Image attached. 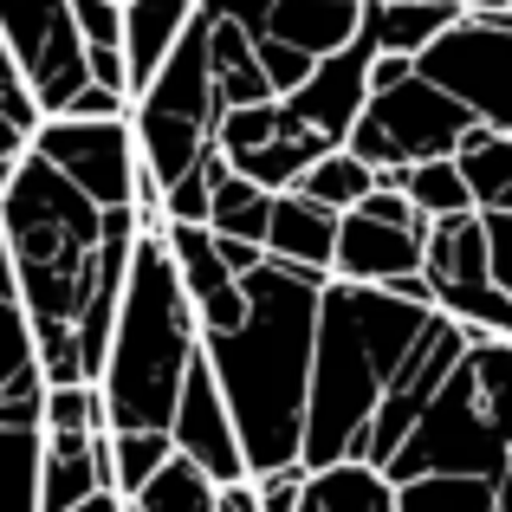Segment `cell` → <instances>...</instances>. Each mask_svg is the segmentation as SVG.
<instances>
[{
    "instance_id": "cell-22",
    "label": "cell",
    "mask_w": 512,
    "mask_h": 512,
    "mask_svg": "<svg viewBox=\"0 0 512 512\" xmlns=\"http://www.w3.org/2000/svg\"><path fill=\"white\" fill-rule=\"evenodd\" d=\"M376 188H396V195H409L415 214H428V221H461V214H480L474 195H467V175L454 169V163L389 169V175H376Z\"/></svg>"
},
{
    "instance_id": "cell-12",
    "label": "cell",
    "mask_w": 512,
    "mask_h": 512,
    "mask_svg": "<svg viewBox=\"0 0 512 512\" xmlns=\"http://www.w3.org/2000/svg\"><path fill=\"white\" fill-rule=\"evenodd\" d=\"M474 344H487V331H474V325H454V318H441V312L428 318L422 344H415V357L402 363L396 389H389L383 415H376V428H370V448H363V467H376V474H383V467L396 461V448L415 435V422L428 415V402L441 396V383L454 376V363H461Z\"/></svg>"
},
{
    "instance_id": "cell-35",
    "label": "cell",
    "mask_w": 512,
    "mask_h": 512,
    "mask_svg": "<svg viewBox=\"0 0 512 512\" xmlns=\"http://www.w3.org/2000/svg\"><path fill=\"white\" fill-rule=\"evenodd\" d=\"M409 78H415V59H383V52H376V72H370L376 91H396V85H409Z\"/></svg>"
},
{
    "instance_id": "cell-5",
    "label": "cell",
    "mask_w": 512,
    "mask_h": 512,
    "mask_svg": "<svg viewBox=\"0 0 512 512\" xmlns=\"http://www.w3.org/2000/svg\"><path fill=\"white\" fill-rule=\"evenodd\" d=\"M506 461H512V344L487 338L454 363V376L441 383V396L428 402V415L415 422V435L396 448L383 474L389 487L435 474L500 480Z\"/></svg>"
},
{
    "instance_id": "cell-8",
    "label": "cell",
    "mask_w": 512,
    "mask_h": 512,
    "mask_svg": "<svg viewBox=\"0 0 512 512\" xmlns=\"http://www.w3.org/2000/svg\"><path fill=\"white\" fill-rule=\"evenodd\" d=\"M0 39L33 91L39 117H72L78 98L91 91V59L78 39L72 0H0Z\"/></svg>"
},
{
    "instance_id": "cell-23",
    "label": "cell",
    "mask_w": 512,
    "mask_h": 512,
    "mask_svg": "<svg viewBox=\"0 0 512 512\" xmlns=\"http://www.w3.org/2000/svg\"><path fill=\"white\" fill-rule=\"evenodd\" d=\"M266 227H273V195H266L260 182H247V175L227 169L221 182H214V195H208V234L266 247Z\"/></svg>"
},
{
    "instance_id": "cell-30",
    "label": "cell",
    "mask_w": 512,
    "mask_h": 512,
    "mask_svg": "<svg viewBox=\"0 0 512 512\" xmlns=\"http://www.w3.org/2000/svg\"><path fill=\"white\" fill-rule=\"evenodd\" d=\"M98 428H111V422H104V396L91 383L46 396V435H98Z\"/></svg>"
},
{
    "instance_id": "cell-32",
    "label": "cell",
    "mask_w": 512,
    "mask_h": 512,
    "mask_svg": "<svg viewBox=\"0 0 512 512\" xmlns=\"http://www.w3.org/2000/svg\"><path fill=\"white\" fill-rule=\"evenodd\" d=\"M0 117L13 130H26V137H39V124H46L33 91H26V78H20V65H13V52H7V39H0Z\"/></svg>"
},
{
    "instance_id": "cell-40",
    "label": "cell",
    "mask_w": 512,
    "mask_h": 512,
    "mask_svg": "<svg viewBox=\"0 0 512 512\" xmlns=\"http://www.w3.org/2000/svg\"><path fill=\"white\" fill-rule=\"evenodd\" d=\"M422 7H448V13H467V0H422Z\"/></svg>"
},
{
    "instance_id": "cell-41",
    "label": "cell",
    "mask_w": 512,
    "mask_h": 512,
    "mask_svg": "<svg viewBox=\"0 0 512 512\" xmlns=\"http://www.w3.org/2000/svg\"><path fill=\"white\" fill-rule=\"evenodd\" d=\"M117 7H130V0H117Z\"/></svg>"
},
{
    "instance_id": "cell-18",
    "label": "cell",
    "mask_w": 512,
    "mask_h": 512,
    "mask_svg": "<svg viewBox=\"0 0 512 512\" xmlns=\"http://www.w3.org/2000/svg\"><path fill=\"white\" fill-rule=\"evenodd\" d=\"M338 227L344 214L318 208L305 195H273V227H266V260L299 266V273H325L338 266Z\"/></svg>"
},
{
    "instance_id": "cell-14",
    "label": "cell",
    "mask_w": 512,
    "mask_h": 512,
    "mask_svg": "<svg viewBox=\"0 0 512 512\" xmlns=\"http://www.w3.org/2000/svg\"><path fill=\"white\" fill-rule=\"evenodd\" d=\"M169 435H175V454H182V461H195L201 474L214 480V487L253 480V474H247V448H240V428H234V409H227V396H221V383H214L208 357L188 370Z\"/></svg>"
},
{
    "instance_id": "cell-4",
    "label": "cell",
    "mask_w": 512,
    "mask_h": 512,
    "mask_svg": "<svg viewBox=\"0 0 512 512\" xmlns=\"http://www.w3.org/2000/svg\"><path fill=\"white\" fill-rule=\"evenodd\" d=\"M195 363H201V325L182 292V273H175L163 240H137L117 338L98 376L111 435H169L175 402H182V383Z\"/></svg>"
},
{
    "instance_id": "cell-39",
    "label": "cell",
    "mask_w": 512,
    "mask_h": 512,
    "mask_svg": "<svg viewBox=\"0 0 512 512\" xmlns=\"http://www.w3.org/2000/svg\"><path fill=\"white\" fill-rule=\"evenodd\" d=\"M500 512H512V461H506V474H500Z\"/></svg>"
},
{
    "instance_id": "cell-31",
    "label": "cell",
    "mask_w": 512,
    "mask_h": 512,
    "mask_svg": "<svg viewBox=\"0 0 512 512\" xmlns=\"http://www.w3.org/2000/svg\"><path fill=\"white\" fill-rule=\"evenodd\" d=\"M46 376L39 370H26L20 383L0 396V435H46Z\"/></svg>"
},
{
    "instance_id": "cell-29",
    "label": "cell",
    "mask_w": 512,
    "mask_h": 512,
    "mask_svg": "<svg viewBox=\"0 0 512 512\" xmlns=\"http://www.w3.org/2000/svg\"><path fill=\"white\" fill-rule=\"evenodd\" d=\"M111 454H117V500H137L175 461V435H111Z\"/></svg>"
},
{
    "instance_id": "cell-26",
    "label": "cell",
    "mask_w": 512,
    "mask_h": 512,
    "mask_svg": "<svg viewBox=\"0 0 512 512\" xmlns=\"http://www.w3.org/2000/svg\"><path fill=\"white\" fill-rule=\"evenodd\" d=\"M396 512H500V480H467V474H435L396 487Z\"/></svg>"
},
{
    "instance_id": "cell-11",
    "label": "cell",
    "mask_w": 512,
    "mask_h": 512,
    "mask_svg": "<svg viewBox=\"0 0 512 512\" xmlns=\"http://www.w3.org/2000/svg\"><path fill=\"white\" fill-rule=\"evenodd\" d=\"M428 234H435V221H428V214H415L409 195L376 188L363 208L344 214V227H338V266H331V279H344V286H389V279L422 273Z\"/></svg>"
},
{
    "instance_id": "cell-38",
    "label": "cell",
    "mask_w": 512,
    "mask_h": 512,
    "mask_svg": "<svg viewBox=\"0 0 512 512\" xmlns=\"http://www.w3.org/2000/svg\"><path fill=\"white\" fill-rule=\"evenodd\" d=\"M78 512H130V500H117V493H98V500H85Z\"/></svg>"
},
{
    "instance_id": "cell-9",
    "label": "cell",
    "mask_w": 512,
    "mask_h": 512,
    "mask_svg": "<svg viewBox=\"0 0 512 512\" xmlns=\"http://www.w3.org/2000/svg\"><path fill=\"white\" fill-rule=\"evenodd\" d=\"M415 72H422L428 85H441L454 104H467L480 130H506L512 137V20L461 13V20L422 52Z\"/></svg>"
},
{
    "instance_id": "cell-2",
    "label": "cell",
    "mask_w": 512,
    "mask_h": 512,
    "mask_svg": "<svg viewBox=\"0 0 512 512\" xmlns=\"http://www.w3.org/2000/svg\"><path fill=\"white\" fill-rule=\"evenodd\" d=\"M325 273L266 260L247 273V325L227 338H201L214 383L234 409L247 474H286L305 467V415H312V357H318V312H325Z\"/></svg>"
},
{
    "instance_id": "cell-25",
    "label": "cell",
    "mask_w": 512,
    "mask_h": 512,
    "mask_svg": "<svg viewBox=\"0 0 512 512\" xmlns=\"http://www.w3.org/2000/svg\"><path fill=\"white\" fill-rule=\"evenodd\" d=\"M292 195L318 201V208H331V214H350V208H363V201L376 195V169L363 163V156H350V150H331Z\"/></svg>"
},
{
    "instance_id": "cell-15",
    "label": "cell",
    "mask_w": 512,
    "mask_h": 512,
    "mask_svg": "<svg viewBox=\"0 0 512 512\" xmlns=\"http://www.w3.org/2000/svg\"><path fill=\"white\" fill-rule=\"evenodd\" d=\"M260 33L299 59L325 65L363 33V0H247Z\"/></svg>"
},
{
    "instance_id": "cell-24",
    "label": "cell",
    "mask_w": 512,
    "mask_h": 512,
    "mask_svg": "<svg viewBox=\"0 0 512 512\" xmlns=\"http://www.w3.org/2000/svg\"><path fill=\"white\" fill-rule=\"evenodd\" d=\"M26 370H39V350H33V325H26V305L20 286H13V260H7V234H0V396L20 383Z\"/></svg>"
},
{
    "instance_id": "cell-17",
    "label": "cell",
    "mask_w": 512,
    "mask_h": 512,
    "mask_svg": "<svg viewBox=\"0 0 512 512\" xmlns=\"http://www.w3.org/2000/svg\"><path fill=\"white\" fill-rule=\"evenodd\" d=\"M201 0H130L124 7V65H130V104L156 85V72L182 52V39L195 33Z\"/></svg>"
},
{
    "instance_id": "cell-16",
    "label": "cell",
    "mask_w": 512,
    "mask_h": 512,
    "mask_svg": "<svg viewBox=\"0 0 512 512\" xmlns=\"http://www.w3.org/2000/svg\"><path fill=\"white\" fill-rule=\"evenodd\" d=\"M98 493H117V454L111 428L98 435H46V461H39V512H78Z\"/></svg>"
},
{
    "instance_id": "cell-33",
    "label": "cell",
    "mask_w": 512,
    "mask_h": 512,
    "mask_svg": "<svg viewBox=\"0 0 512 512\" xmlns=\"http://www.w3.org/2000/svg\"><path fill=\"white\" fill-rule=\"evenodd\" d=\"M305 467H286V474H266L253 480V493H260V512H299L305 506Z\"/></svg>"
},
{
    "instance_id": "cell-3",
    "label": "cell",
    "mask_w": 512,
    "mask_h": 512,
    "mask_svg": "<svg viewBox=\"0 0 512 512\" xmlns=\"http://www.w3.org/2000/svg\"><path fill=\"white\" fill-rule=\"evenodd\" d=\"M422 305L389 299L383 286H325L318 312V357H312V415H305V474L363 461L370 428L396 389L402 363L428 331Z\"/></svg>"
},
{
    "instance_id": "cell-21",
    "label": "cell",
    "mask_w": 512,
    "mask_h": 512,
    "mask_svg": "<svg viewBox=\"0 0 512 512\" xmlns=\"http://www.w3.org/2000/svg\"><path fill=\"white\" fill-rule=\"evenodd\" d=\"M299 512H396V487H389V474H376V467L344 461V467H325V474L305 480Z\"/></svg>"
},
{
    "instance_id": "cell-36",
    "label": "cell",
    "mask_w": 512,
    "mask_h": 512,
    "mask_svg": "<svg viewBox=\"0 0 512 512\" xmlns=\"http://www.w3.org/2000/svg\"><path fill=\"white\" fill-rule=\"evenodd\" d=\"M221 512H260V493H253V480H234V487H221Z\"/></svg>"
},
{
    "instance_id": "cell-13",
    "label": "cell",
    "mask_w": 512,
    "mask_h": 512,
    "mask_svg": "<svg viewBox=\"0 0 512 512\" xmlns=\"http://www.w3.org/2000/svg\"><path fill=\"white\" fill-rule=\"evenodd\" d=\"M370 72H376V39L357 33V39L338 52V59H325V65H318V72L286 98V117L305 130V137H318L325 150H344L350 130L363 124V111H370V98H376Z\"/></svg>"
},
{
    "instance_id": "cell-7",
    "label": "cell",
    "mask_w": 512,
    "mask_h": 512,
    "mask_svg": "<svg viewBox=\"0 0 512 512\" xmlns=\"http://www.w3.org/2000/svg\"><path fill=\"white\" fill-rule=\"evenodd\" d=\"M474 130L480 124H474L467 104H454L441 85H428V78L415 72L409 85L376 91L344 150L363 156L376 175H389V169H415V163H454V150H461Z\"/></svg>"
},
{
    "instance_id": "cell-19",
    "label": "cell",
    "mask_w": 512,
    "mask_h": 512,
    "mask_svg": "<svg viewBox=\"0 0 512 512\" xmlns=\"http://www.w3.org/2000/svg\"><path fill=\"white\" fill-rule=\"evenodd\" d=\"M454 20H461V13L422 7V0H363V33L376 39L383 59H415V65H422V52L435 46Z\"/></svg>"
},
{
    "instance_id": "cell-6",
    "label": "cell",
    "mask_w": 512,
    "mask_h": 512,
    "mask_svg": "<svg viewBox=\"0 0 512 512\" xmlns=\"http://www.w3.org/2000/svg\"><path fill=\"white\" fill-rule=\"evenodd\" d=\"M221 91H214V65H208V33L182 39V52L156 72V85L130 104V130H137V150H143V169L156 175V188L188 182L201 163L214 156V137H221Z\"/></svg>"
},
{
    "instance_id": "cell-10",
    "label": "cell",
    "mask_w": 512,
    "mask_h": 512,
    "mask_svg": "<svg viewBox=\"0 0 512 512\" xmlns=\"http://www.w3.org/2000/svg\"><path fill=\"white\" fill-rule=\"evenodd\" d=\"M33 156H46L78 195H91L98 208H137L143 188V150L130 117H98V124H78V117H52L39 124Z\"/></svg>"
},
{
    "instance_id": "cell-20",
    "label": "cell",
    "mask_w": 512,
    "mask_h": 512,
    "mask_svg": "<svg viewBox=\"0 0 512 512\" xmlns=\"http://www.w3.org/2000/svg\"><path fill=\"white\" fill-rule=\"evenodd\" d=\"M454 169L467 175V195L480 214H512V137L506 130H474L454 150Z\"/></svg>"
},
{
    "instance_id": "cell-37",
    "label": "cell",
    "mask_w": 512,
    "mask_h": 512,
    "mask_svg": "<svg viewBox=\"0 0 512 512\" xmlns=\"http://www.w3.org/2000/svg\"><path fill=\"white\" fill-rule=\"evenodd\" d=\"M467 13H487V20H512V0H467Z\"/></svg>"
},
{
    "instance_id": "cell-1",
    "label": "cell",
    "mask_w": 512,
    "mask_h": 512,
    "mask_svg": "<svg viewBox=\"0 0 512 512\" xmlns=\"http://www.w3.org/2000/svg\"><path fill=\"white\" fill-rule=\"evenodd\" d=\"M0 234L46 389H98L143 240L137 208H98L46 156L26 150L0 195Z\"/></svg>"
},
{
    "instance_id": "cell-27",
    "label": "cell",
    "mask_w": 512,
    "mask_h": 512,
    "mask_svg": "<svg viewBox=\"0 0 512 512\" xmlns=\"http://www.w3.org/2000/svg\"><path fill=\"white\" fill-rule=\"evenodd\" d=\"M130 512H221V487H214L195 461H182V454H175L163 474H156L150 487L130 500Z\"/></svg>"
},
{
    "instance_id": "cell-28",
    "label": "cell",
    "mask_w": 512,
    "mask_h": 512,
    "mask_svg": "<svg viewBox=\"0 0 512 512\" xmlns=\"http://www.w3.org/2000/svg\"><path fill=\"white\" fill-rule=\"evenodd\" d=\"M46 435H0V512H39Z\"/></svg>"
},
{
    "instance_id": "cell-34",
    "label": "cell",
    "mask_w": 512,
    "mask_h": 512,
    "mask_svg": "<svg viewBox=\"0 0 512 512\" xmlns=\"http://www.w3.org/2000/svg\"><path fill=\"white\" fill-rule=\"evenodd\" d=\"M487 221V260H493V286L512 299V214H480Z\"/></svg>"
}]
</instances>
